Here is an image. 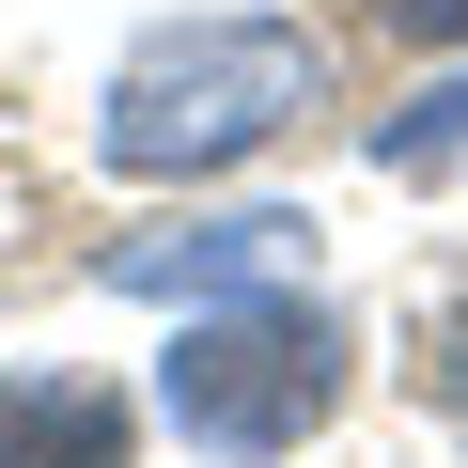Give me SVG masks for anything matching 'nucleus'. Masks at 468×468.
Returning a JSON list of instances; mask_svg holds the SVG:
<instances>
[{"label":"nucleus","instance_id":"obj_4","mask_svg":"<svg viewBox=\"0 0 468 468\" xmlns=\"http://www.w3.org/2000/svg\"><path fill=\"white\" fill-rule=\"evenodd\" d=\"M313 250V218H203L187 250H110V282H141V297H187V282H282Z\"/></svg>","mask_w":468,"mask_h":468},{"label":"nucleus","instance_id":"obj_5","mask_svg":"<svg viewBox=\"0 0 468 468\" xmlns=\"http://www.w3.org/2000/svg\"><path fill=\"white\" fill-rule=\"evenodd\" d=\"M452 141H468V79H452V94H421L406 125H375V156H390V172H421V156H452Z\"/></svg>","mask_w":468,"mask_h":468},{"label":"nucleus","instance_id":"obj_7","mask_svg":"<svg viewBox=\"0 0 468 468\" xmlns=\"http://www.w3.org/2000/svg\"><path fill=\"white\" fill-rule=\"evenodd\" d=\"M437 390H452V406H468V313H452V344H437Z\"/></svg>","mask_w":468,"mask_h":468},{"label":"nucleus","instance_id":"obj_6","mask_svg":"<svg viewBox=\"0 0 468 468\" xmlns=\"http://www.w3.org/2000/svg\"><path fill=\"white\" fill-rule=\"evenodd\" d=\"M390 32H421V48H468V0H375Z\"/></svg>","mask_w":468,"mask_h":468},{"label":"nucleus","instance_id":"obj_1","mask_svg":"<svg viewBox=\"0 0 468 468\" xmlns=\"http://www.w3.org/2000/svg\"><path fill=\"white\" fill-rule=\"evenodd\" d=\"M313 94H328V48H313V32H282V16H187V32L125 48L94 141H110V172H156V187H172V172L266 156Z\"/></svg>","mask_w":468,"mask_h":468},{"label":"nucleus","instance_id":"obj_2","mask_svg":"<svg viewBox=\"0 0 468 468\" xmlns=\"http://www.w3.org/2000/svg\"><path fill=\"white\" fill-rule=\"evenodd\" d=\"M328 406H344V328H328L313 297L187 313V344H172V421H187L203 452H297Z\"/></svg>","mask_w":468,"mask_h":468},{"label":"nucleus","instance_id":"obj_3","mask_svg":"<svg viewBox=\"0 0 468 468\" xmlns=\"http://www.w3.org/2000/svg\"><path fill=\"white\" fill-rule=\"evenodd\" d=\"M0 468H125L110 375H0Z\"/></svg>","mask_w":468,"mask_h":468}]
</instances>
